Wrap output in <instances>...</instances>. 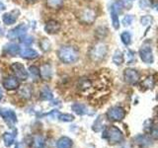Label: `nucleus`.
I'll return each instance as SVG.
<instances>
[{"mask_svg": "<svg viewBox=\"0 0 158 148\" xmlns=\"http://www.w3.org/2000/svg\"><path fill=\"white\" fill-rule=\"evenodd\" d=\"M58 58L63 63H73L78 60L79 53L75 48L71 47H62L57 51Z\"/></svg>", "mask_w": 158, "mask_h": 148, "instance_id": "nucleus-1", "label": "nucleus"}, {"mask_svg": "<svg viewBox=\"0 0 158 148\" xmlns=\"http://www.w3.org/2000/svg\"><path fill=\"white\" fill-rule=\"evenodd\" d=\"M103 137L111 144H117V143H120L123 140V132L115 125L108 126L103 132Z\"/></svg>", "mask_w": 158, "mask_h": 148, "instance_id": "nucleus-2", "label": "nucleus"}, {"mask_svg": "<svg viewBox=\"0 0 158 148\" xmlns=\"http://www.w3.org/2000/svg\"><path fill=\"white\" fill-rule=\"evenodd\" d=\"M108 48L105 43H98L90 49V57L94 61H101L105 58Z\"/></svg>", "mask_w": 158, "mask_h": 148, "instance_id": "nucleus-3", "label": "nucleus"}, {"mask_svg": "<svg viewBox=\"0 0 158 148\" xmlns=\"http://www.w3.org/2000/svg\"><path fill=\"white\" fill-rule=\"evenodd\" d=\"M126 117V111L122 107H112L107 112V117L112 121H121Z\"/></svg>", "mask_w": 158, "mask_h": 148, "instance_id": "nucleus-4", "label": "nucleus"}, {"mask_svg": "<svg viewBox=\"0 0 158 148\" xmlns=\"http://www.w3.org/2000/svg\"><path fill=\"white\" fill-rule=\"evenodd\" d=\"M78 19L84 24H92L96 19V13L93 9L84 8L78 12Z\"/></svg>", "mask_w": 158, "mask_h": 148, "instance_id": "nucleus-5", "label": "nucleus"}, {"mask_svg": "<svg viewBox=\"0 0 158 148\" xmlns=\"http://www.w3.org/2000/svg\"><path fill=\"white\" fill-rule=\"evenodd\" d=\"M0 115H1L4 121L6 122L10 127H12L15 123L17 122V116H16V113H15V112L12 110L2 109V110L0 111Z\"/></svg>", "mask_w": 158, "mask_h": 148, "instance_id": "nucleus-6", "label": "nucleus"}, {"mask_svg": "<svg viewBox=\"0 0 158 148\" xmlns=\"http://www.w3.org/2000/svg\"><path fill=\"white\" fill-rule=\"evenodd\" d=\"M11 68L14 71V74L17 79H20V80H23V81L28 79V72L26 69H25L23 64L19 63V62H14V63H12Z\"/></svg>", "mask_w": 158, "mask_h": 148, "instance_id": "nucleus-7", "label": "nucleus"}, {"mask_svg": "<svg viewBox=\"0 0 158 148\" xmlns=\"http://www.w3.org/2000/svg\"><path fill=\"white\" fill-rule=\"evenodd\" d=\"M27 26L26 25H19V26L17 27H15L14 29L12 30H10V31L8 32L7 34V38L9 39H17V38H22L24 37L25 35H26L27 33Z\"/></svg>", "mask_w": 158, "mask_h": 148, "instance_id": "nucleus-8", "label": "nucleus"}, {"mask_svg": "<svg viewBox=\"0 0 158 148\" xmlns=\"http://www.w3.org/2000/svg\"><path fill=\"white\" fill-rule=\"evenodd\" d=\"M123 78L125 81L128 84H136L139 81V73H138L135 69L133 68H127L123 71Z\"/></svg>", "mask_w": 158, "mask_h": 148, "instance_id": "nucleus-9", "label": "nucleus"}, {"mask_svg": "<svg viewBox=\"0 0 158 148\" xmlns=\"http://www.w3.org/2000/svg\"><path fill=\"white\" fill-rule=\"evenodd\" d=\"M139 56L143 62L147 64H150L153 62V54L150 47H141V48L139 49Z\"/></svg>", "mask_w": 158, "mask_h": 148, "instance_id": "nucleus-10", "label": "nucleus"}, {"mask_svg": "<svg viewBox=\"0 0 158 148\" xmlns=\"http://www.w3.org/2000/svg\"><path fill=\"white\" fill-rule=\"evenodd\" d=\"M19 15H20L19 10H13V11H11V12L3 14L2 21L4 22L5 25H8V26L9 25H13V24L16 23Z\"/></svg>", "mask_w": 158, "mask_h": 148, "instance_id": "nucleus-11", "label": "nucleus"}, {"mask_svg": "<svg viewBox=\"0 0 158 148\" xmlns=\"http://www.w3.org/2000/svg\"><path fill=\"white\" fill-rule=\"evenodd\" d=\"M60 30V24L56 20H48L44 25V32L49 35H53L59 32Z\"/></svg>", "mask_w": 158, "mask_h": 148, "instance_id": "nucleus-12", "label": "nucleus"}, {"mask_svg": "<svg viewBox=\"0 0 158 148\" xmlns=\"http://www.w3.org/2000/svg\"><path fill=\"white\" fill-rule=\"evenodd\" d=\"M3 86L7 90H15L20 86L19 80L14 76H8L7 78H5V80L3 81Z\"/></svg>", "mask_w": 158, "mask_h": 148, "instance_id": "nucleus-13", "label": "nucleus"}, {"mask_svg": "<svg viewBox=\"0 0 158 148\" xmlns=\"http://www.w3.org/2000/svg\"><path fill=\"white\" fill-rule=\"evenodd\" d=\"M20 56L25 59H35L39 56V53L37 51L31 48V47H26V48H22L20 51Z\"/></svg>", "mask_w": 158, "mask_h": 148, "instance_id": "nucleus-14", "label": "nucleus"}, {"mask_svg": "<svg viewBox=\"0 0 158 148\" xmlns=\"http://www.w3.org/2000/svg\"><path fill=\"white\" fill-rule=\"evenodd\" d=\"M3 51H4L5 53L8 54V56H17V54L20 53L21 48H20L19 46L16 43H7V44H5V46H4Z\"/></svg>", "mask_w": 158, "mask_h": 148, "instance_id": "nucleus-15", "label": "nucleus"}, {"mask_svg": "<svg viewBox=\"0 0 158 148\" xmlns=\"http://www.w3.org/2000/svg\"><path fill=\"white\" fill-rule=\"evenodd\" d=\"M52 66L49 64H44L40 69V74L44 80H49L52 78Z\"/></svg>", "mask_w": 158, "mask_h": 148, "instance_id": "nucleus-16", "label": "nucleus"}, {"mask_svg": "<svg viewBox=\"0 0 158 148\" xmlns=\"http://www.w3.org/2000/svg\"><path fill=\"white\" fill-rule=\"evenodd\" d=\"M135 141L136 144L139 146L140 148H148L151 145V140L149 137H147L145 135H137L135 137Z\"/></svg>", "mask_w": 158, "mask_h": 148, "instance_id": "nucleus-17", "label": "nucleus"}, {"mask_svg": "<svg viewBox=\"0 0 158 148\" xmlns=\"http://www.w3.org/2000/svg\"><path fill=\"white\" fill-rule=\"evenodd\" d=\"M73 142L69 137L62 136L56 142V148H71Z\"/></svg>", "mask_w": 158, "mask_h": 148, "instance_id": "nucleus-18", "label": "nucleus"}, {"mask_svg": "<svg viewBox=\"0 0 158 148\" xmlns=\"http://www.w3.org/2000/svg\"><path fill=\"white\" fill-rule=\"evenodd\" d=\"M71 109L74 113H77V115H79V116L87 115L88 113V109L85 105H83V104H79V103L73 104Z\"/></svg>", "mask_w": 158, "mask_h": 148, "instance_id": "nucleus-19", "label": "nucleus"}, {"mask_svg": "<svg viewBox=\"0 0 158 148\" xmlns=\"http://www.w3.org/2000/svg\"><path fill=\"white\" fill-rule=\"evenodd\" d=\"M2 138H3V141H4L5 146L10 147L15 142L16 134H15V133H13V132H4L3 135H2Z\"/></svg>", "mask_w": 158, "mask_h": 148, "instance_id": "nucleus-20", "label": "nucleus"}, {"mask_svg": "<svg viewBox=\"0 0 158 148\" xmlns=\"http://www.w3.org/2000/svg\"><path fill=\"white\" fill-rule=\"evenodd\" d=\"M118 12L117 11V8H115V5H113L111 7V18H112V23L113 27L115 29L120 28V21H118Z\"/></svg>", "mask_w": 158, "mask_h": 148, "instance_id": "nucleus-21", "label": "nucleus"}, {"mask_svg": "<svg viewBox=\"0 0 158 148\" xmlns=\"http://www.w3.org/2000/svg\"><path fill=\"white\" fill-rule=\"evenodd\" d=\"M44 147H46L44 138L41 135L35 136L33 139V148H44Z\"/></svg>", "mask_w": 158, "mask_h": 148, "instance_id": "nucleus-22", "label": "nucleus"}, {"mask_svg": "<svg viewBox=\"0 0 158 148\" xmlns=\"http://www.w3.org/2000/svg\"><path fill=\"white\" fill-rule=\"evenodd\" d=\"M64 2V0H46V5L51 9H59Z\"/></svg>", "mask_w": 158, "mask_h": 148, "instance_id": "nucleus-23", "label": "nucleus"}, {"mask_svg": "<svg viewBox=\"0 0 158 148\" xmlns=\"http://www.w3.org/2000/svg\"><path fill=\"white\" fill-rule=\"evenodd\" d=\"M41 99L42 100H44V101H48V100H52V99L53 98V95H52V91L49 90V89L48 87H44L42 89V91H41Z\"/></svg>", "mask_w": 158, "mask_h": 148, "instance_id": "nucleus-24", "label": "nucleus"}, {"mask_svg": "<svg viewBox=\"0 0 158 148\" xmlns=\"http://www.w3.org/2000/svg\"><path fill=\"white\" fill-rule=\"evenodd\" d=\"M154 85H155V80H154V78H153V76L146 77L141 83V86L144 87L145 89H151L154 87Z\"/></svg>", "mask_w": 158, "mask_h": 148, "instance_id": "nucleus-25", "label": "nucleus"}, {"mask_svg": "<svg viewBox=\"0 0 158 148\" xmlns=\"http://www.w3.org/2000/svg\"><path fill=\"white\" fill-rule=\"evenodd\" d=\"M113 61L117 65H121V64L123 62V56L122 51H117L115 53H114V56H113Z\"/></svg>", "mask_w": 158, "mask_h": 148, "instance_id": "nucleus-26", "label": "nucleus"}, {"mask_svg": "<svg viewBox=\"0 0 158 148\" xmlns=\"http://www.w3.org/2000/svg\"><path fill=\"white\" fill-rule=\"evenodd\" d=\"M58 120L61 121L70 122V121H72L74 120V116L70 115V113H59Z\"/></svg>", "mask_w": 158, "mask_h": 148, "instance_id": "nucleus-27", "label": "nucleus"}, {"mask_svg": "<svg viewBox=\"0 0 158 148\" xmlns=\"http://www.w3.org/2000/svg\"><path fill=\"white\" fill-rule=\"evenodd\" d=\"M121 39H122V42L126 44V46H128L131 42V33L130 32H123L121 35Z\"/></svg>", "mask_w": 158, "mask_h": 148, "instance_id": "nucleus-28", "label": "nucleus"}, {"mask_svg": "<svg viewBox=\"0 0 158 148\" xmlns=\"http://www.w3.org/2000/svg\"><path fill=\"white\" fill-rule=\"evenodd\" d=\"M29 72L32 75L34 79H38L41 77V74H40V69L36 66H30L29 67Z\"/></svg>", "mask_w": 158, "mask_h": 148, "instance_id": "nucleus-29", "label": "nucleus"}, {"mask_svg": "<svg viewBox=\"0 0 158 148\" xmlns=\"http://www.w3.org/2000/svg\"><path fill=\"white\" fill-rule=\"evenodd\" d=\"M150 136L154 139H158V123H153L150 128Z\"/></svg>", "mask_w": 158, "mask_h": 148, "instance_id": "nucleus-30", "label": "nucleus"}, {"mask_svg": "<svg viewBox=\"0 0 158 148\" xmlns=\"http://www.w3.org/2000/svg\"><path fill=\"white\" fill-rule=\"evenodd\" d=\"M40 47L44 51H48L49 47H51V43L48 42V39H43L41 42H40Z\"/></svg>", "mask_w": 158, "mask_h": 148, "instance_id": "nucleus-31", "label": "nucleus"}, {"mask_svg": "<svg viewBox=\"0 0 158 148\" xmlns=\"http://www.w3.org/2000/svg\"><path fill=\"white\" fill-rule=\"evenodd\" d=\"M132 21H133V17L131 15H127L123 20V24L125 25V26H130V25L132 23Z\"/></svg>", "mask_w": 158, "mask_h": 148, "instance_id": "nucleus-32", "label": "nucleus"}, {"mask_svg": "<svg viewBox=\"0 0 158 148\" xmlns=\"http://www.w3.org/2000/svg\"><path fill=\"white\" fill-rule=\"evenodd\" d=\"M20 41H21L23 43L27 44V46H29V44H31L33 43V38L32 37H22L20 38Z\"/></svg>", "mask_w": 158, "mask_h": 148, "instance_id": "nucleus-33", "label": "nucleus"}, {"mask_svg": "<svg viewBox=\"0 0 158 148\" xmlns=\"http://www.w3.org/2000/svg\"><path fill=\"white\" fill-rule=\"evenodd\" d=\"M140 22L142 25H148V24H150L152 22V18L150 16H144V17H142L140 19Z\"/></svg>", "mask_w": 158, "mask_h": 148, "instance_id": "nucleus-34", "label": "nucleus"}, {"mask_svg": "<svg viewBox=\"0 0 158 148\" xmlns=\"http://www.w3.org/2000/svg\"><path fill=\"white\" fill-rule=\"evenodd\" d=\"M5 9V5L0 1V11H2V10H4Z\"/></svg>", "mask_w": 158, "mask_h": 148, "instance_id": "nucleus-35", "label": "nucleus"}, {"mask_svg": "<svg viewBox=\"0 0 158 148\" xmlns=\"http://www.w3.org/2000/svg\"><path fill=\"white\" fill-rule=\"evenodd\" d=\"M1 98H2V91H1V89H0V100H1Z\"/></svg>", "mask_w": 158, "mask_h": 148, "instance_id": "nucleus-36", "label": "nucleus"}, {"mask_svg": "<svg viewBox=\"0 0 158 148\" xmlns=\"http://www.w3.org/2000/svg\"><path fill=\"white\" fill-rule=\"evenodd\" d=\"M3 34V31H2V28L0 27V36H1V35Z\"/></svg>", "mask_w": 158, "mask_h": 148, "instance_id": "nucleus-37", "label": "nucleus"}, {"mask_svg": "<svg viewBox=\"0 0 158 148\" xmlns=\"http://www.w3.org/2000/svg\"><path fill=\"white\" fill-rule=\"evenodd\" d=\"M155 9H156V10H158V4H156V5H155Z\"/></svg>", "mask_w": 158, "mask_h": 148, "instance_id": "nucleus-38", "label": "nucleus"}, {"mask_svg": "<svg viewBox=\"0 0 158 148\" xmlns=\"http://www.w3.org/2000/svg\"><path fill=\"white\" fill-rule=\"evenodd\" d=\"M15 148H19V144H16V147Z\"/></svg>", "mask_w": 158, "mask_h": 148, "instance_id": "nucleus-39", "label": "nucleus"}, {"mask_svg": "<svg viewBox=\"0 0 158 148\" xmlns=\"http://www.w3.org/2000/svg\"><path fill=\"white\" fill-rule=\"evenodd\" d=\"M28 1H34V0H28Z\"/></svg>", "mask_w": 158, "mask_h": 148, "instance_id": "nucleus-40", "label": "nucleus"}, {"mask_svg": "<svg viewBox=\"0 0 158 148\" xmlns=\"http://www.w3.org/2000/svg\"><path fill=\"white\" fill-rule=\"evenodd\" d=\"M157 100H158V96H157Z\"/></svg>", "mask_w": 158, "mask_h": 148, "instance_id": "nucleus-41", "label": "nucleus"}, {"mask_svg": "<svg viewBox=\"0 0 158 148\" xmlns=\"http://www.w3.org/2000/svg\"><path fill=\"white\" fill-rule=\"evenodd\" d=\"M157 116H158V112H157Z\"/></svg>", "mask_w": 158, "mask_h": 148, "instance_id": "nucleus-42", "label": "nucleus"}]
</instances>
